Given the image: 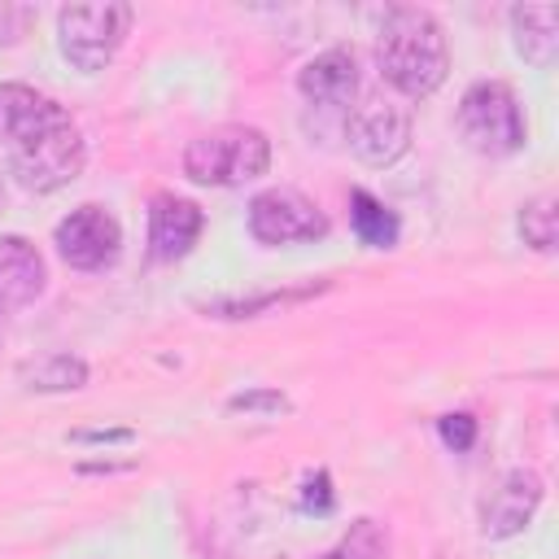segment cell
<instances>
[{
  "label": "cell",
  "instance_id": "6da1fadb",
  "mask_svg": "<svg viewBox=\"0 0 559 559\" xmlns=\"http://www.w3.org/2000/svg\"><path fill=\"white\" fill-rule=\"evenodd\" d=\"M376 66L384 83L411 100L432 96L450 74V44L441 22L419 4H397L380 22Z\"/></svg>",
  "mask_w": 559,
  "mask_h": 559
},
{
  "label": "cell",
  "instance_id": "7a4b0ae2",
  "mask_svg": "<svg viewBox=\"0 0 559 559\" xmlns=\"http://www.w3.org/2000/svg\"><path fill=\"white\" fill-rule=\"evenodd\" d=\"M4 153H9V166H13L17 183L31 188V192H57V188H66L70 179H79V170L87 162L83 131H79V122L57 100Z\"/></svg>",
  "mask_w": 559,
  "mask_h": 559
},
{
  "label": "cell",
  "instance_id": "3957f363",
  "mask_svg": "<svg viewBox=\"0 0 559 559\" xmlns=\"http://www.w3.org/2000/svg\"><path fill=\"white\" fill-rule=\"evenodd\" d=\"M271 170V140L258 127L227 122L214 127L183 148V175L205 188H240Z\"/></svg>",
  "mask_w": 559,
  "mask_h": 559
},
{
  "label": "cell",
  "instance_id": "277c9868",
  "mask_svg": "<svg viewBox=\"0 0 559 559\" xmlns=\"http://www.w3.org/2000/svg\"><path fill=\"white\" fill-rule=\"evenodd\" d=\"M459 135L480 157H511L524 148L528 127L515 92L502 79H476L459 100Z\"/></svg>",
  "mask_w": 559,
  "mask_h": 559
},
{
  "label": "cell",
  "instance_id": "5b68a950",
  "mask_svg": "<svg viewBox=\"0 0 559 559\" xmlns=\"http://www.w3.org/2000/svg\"><path fill=\"white\" fill-rule=\"evenodd\" d=\"M127 31H131V4H122V0L70 4L57 13V48L83 74L105 70L114 61V52L122 48Z\"/></svg>",
  "mask_w": 559,
  "mask_h": 559
},
{
  "label": "cell",
  "instance_id": "8992f818",
  "mask_svg": "<svg viewBox=\"0 0 559 559\" xmlns=\"http://www.w3.org/2000/svg\"><path fill=\"white\" fill-rule=\"evenodd\" d=\"M249 236L258 245H310L328 236V214L297 188H262L249 201Z\"/></svg>",
  "mask_w": 559,
  "mask_h": 559
},
{
  "label": "cell",
  "instance_id": "52a82bcc",
  "mask_svg": "<svg viewBox=\"0 0 559 559\" xmlns=\"http://www.w3.org/2000/svg\"><path fill=\"white\" fill-rule=\"evenodd\" d=\"M52 245H57V253H61L66 266H74V271H105L122 253V223L105 205L87 201V205L70 210L57 223Z\"/></svg>",
  "mask_w": 559,
  "mask_h": 559
},
{
  "label": "cell",
  "instance_id": "ba28073f",
  "mask_svg": "<svg viewBox=\"0 0 559 559\" xmlns=\"http://www.w3.org/2000/svg\"><path fill=\"white\" fill-rule=\"evenodd\" d=\"M345 135L362 166H393L411 148V109L389 96H371L349 114Z\"/></svg>",
  "mask_w": 559,
  "mask_h": 559
},
{
  "label": "cell",
  "instance_id": "9c48e42d",
  "mask_svg": "<svg viewBox=\"0 0 559 559\" xmlns=\"http://www.w3.org/2000/svg\"><path fill=\"white\" fill-rule=\"evenodd\" d=\"M542 476L533 467H511L502 472V480L489 489L485 507H480V537L485 542H507L515 533L528 528V520L542 507Z\"/></svg>",
  "mask_w": 559,
  "mask_h": 559
},
{
  "label": "cell",
  "instance_id": "30bf717a",
  "mask_svg": "<svg viewBox=\"0 0 559 559\" xmlns=\"http://www.w3.org/2000/svg\"><path fill=\"white\" fill-rule=\"evenodd\" d=\"M205 231V214L197 201L175 197V192H157L148 205V253L157 262H175L183 258Z\"/></svg>",
  "mask_w": 559,
  "mask_h": 559
},
{
  "label": "cell",
  "instance_id": "8fae6325",
  "mask_svg": "<svg viewBox=\"0 0 559 559\" xmlns=\"http://www.w3.org/2000/svg\"><path fill=\"white\" fill-rule=\"evenodd\" d=\"M297 87L310 105H323V109H345L358 92V57L354 48L336 44V48H323L319 57H310L297 74Z\"/></svg>",
  "mask_w": 559,
  "mask_h": 559
},
{
  "label": "cell",
  "instance_id": "7c38bea8",
  "mask_svg": "<svg viewBox=\"0 0 559 559\" xmlns=\"http://www.w3.org/2000/svg\"><path fill=\"white\" fill-rule=\"evenodd\" d=\"M48 288V262L35 240L9 231L0 236V310H22Z\"/></svg>",
  "mask_w": 559,
  "mask_h": 559
},
{
  "label": "cell",
  "instance_id": "4fadbf2b",
  "mask_svg": "<svg viewBox=\"0 0 559 559\" xmlns=\"http://www.w3.org/2000/svg\"><path fill=\"white\" fill-rule=\"evenodd\" d=\"M507 17H511V44H515V52L528 66L546 70L555 61V52H559V9L555 4H515Z\"/></svg>",
  "mask_w": 559,
  "mask_h": 559
},
{
  "label": "cell",
  "instance_id": "5bb4252c",
  "mask_svg": "<svg viewBox=\"0 0 559 559\" xmlns=\"http://www.w3.org/2000/svg\"><path fill=\"white\" fill-rule=\"evenodd\" d=\"M349 227H354L358 245H367V249H393L397 245V231H402L397 214L380 197H371L367 188H354L349 192Z\"/></svg>",
  "mask_w": 559,
  "mask_h": 559
},
{
  "label": "cell",
  "instance_id": "9a60e30c",
  "mask_svg": "<svg viewBox=\"0 0 559 559\" xmlns=\"http://www.w3.org/2000/svg\"><path fill=\"white\" fill-rule=\"evenodd\" d=\"M22 380L26 389H39V393H70L87 384V362L79 354H44L22 367Z\"/></svg>",
  "mask_w": 559,
  "mask_h": 559
},
{
  "label": "cell",
  "instance_id": "2e32d148",
  "mask_svg": "<svg viewBox=\"0 0 559 559\" xmlns=\"http://www.w3.org/2000/svg\"><path fill=\"white\" fill-rule=\"evenodd\" d=\"M48 105H52V96H44L26 83H0V144L9 148Z\"/></svg>",
  "mask_w": 559,
  "mask_h": 559
},
{
  "label": "cell",
  "instance_id": "e0dca14e",
  "mask_svg": "<svg viewBox=\"0 0 559 559\" xmlns=\"http://www.w3.org/2000/svg\"><path fill=\"white\" fill-rule=\"evenodd\" d=\"M520 236L524 245H533L537 253H550L555 249V236H559V205L550 192L533 197L524 210H520Z\"/></svg>",
  "mask_w": 559,
  "mask_h": 559
},
{
  "label": "cell",
  "instance_id": "ac0fdd59",
  "mask_svg": "<svg viewBox=\"0 0 559 559\" xmlns=\"http://www.w3.org/2000/svg\"><path fill=\"white\" fill-rule=\"evenodd\" d=\"M319 559H384V533L376 528V520H354V528Z\"/></svg>",
  "mask_w": 559,
  "mask_h": 559
},
{
  "label": "cell",
  "instance_id": "d6986e66",
  "mask_svg": "<svg viewBox=\"0 0 559 559\" xmlns=\"http://www.w3.org/2000/svg\"><path fill=\"white\" fill-rule=\"evenodd\" d=\"M319 288H328V284H314V288H293V293H262V297H231V301H214V306H205V310H214V314H223V319H249V314L271 310V306L306 301V297H314Z\"/></svg>",
  "mask_w": 559,
  "mask_h": 559
},
{
  "label": "cell",
  "instance_id": "ffe728a7",
  "mask_svg": "<svg viewBox=\"0 0 559 559\" xmlns=\"http://www.w3.org/2000/svg\"><path fill=\"white\" fill-rule=\"evenodd\" d=\"M293 402L280 393V389H245V393H231L227 397V411H245V415H284Z\"/></svg>",
  "mask_w": 559,
  "mask_h": 559
},
{
  "label": "cell",
  "instance_id": "44dd1931",
  "mask_svg": "<svg viewBox=\"0 0 559 559\" xmlns=\"http://www.w3.org/2000/svg\"><path fill=\"white\" fill-rule=\"evenodd\" d=\"M437 432H441V441H445L454 454H467V450L476 445V419H472L467 411L441 415V419H437Z\"/></svg>",
  "mask_w": 559,
  "mask_h": 559
},
{
  "label": "cell",
  "instance_id": "7402d4cb",
  "mask_svg": "<svg viewBox=\"0 0 559 559\" xmlns=\"http://www.w3.org/2000/svg\"><path fill=\"white\" fill-rule=\"evenodd\" d=\"M31 22H35V9H31V4H9V0H0V44H17Z\"/></svg>",
  "mask_w": 559,
  "mask_h": 559
},
{
  "label": "cell",
  "instance_id": "603a6c76",
  "mask_svg": "<svg viewBox=\"0 0 559 559\" xmlns=\"http://www.w3.org/2000/svg\"><path fill=\"white\" fill-rule=\"evenodd\" d=\"M70 441H79V445H127V441H135V432L131 428H83V432H70Z\"/></svg>",
  "mask_w": 559,
  "mask_h": 559
},
{
  "label": "cell",
  "instance_id": "cb8c5ba5",
  "mask_svg": "<svg viewBox=\"0 0 559 559\" xmlns=\"http://www.w3.org/2000/svg\"><path fill=\"white\" fill-rule=\"evenodd\" d=\"M306 507L319 511V515L332 511V480H328V472H319V476L306 480Z\"/></svg>",
  "mask_w": 559,
  "mask_h": 559
},
{
  "label": "cell",
  "instance_id": "d4e9b609",
  "mask_svg": "<svg viewBox=\"0 0 559 559\" xmlns=\"http://www.w3.org/2000/svg\"><path fill=\"white\" fill-rule=\"evenodd\" d=\"M0 197H4V188H0Z\"/></svg>",
  "mask_w": 559,
  "mask_h": 559
}]
</instances>
